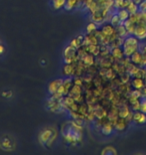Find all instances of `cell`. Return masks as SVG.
Returning a JSON list of instances; mask_svg holds the SVG:
<instances>
[{
    "label": "cell",
    "mask_w": 146,
    "mask_h": 155,
    "mask_svg": "<svg viewBox=\"0 0 146 155\" xmlns=\"http://www.w3.org/2000/svg\"><path fill=\"white\" fill-rule=\"evenodd\" d=\"M122 48H123V51H124L125 57H130L132 54H134L135 51H137L138 49H140L139 39L132 35H127L126 38H124Z\"/></svg>",
    "instance_id": "obj_1"
},
{
    "label": "cell",
    "mask_w": 146,
    "mask_h": 155,
    "mask_svg": "<svg viewBox=\"0 0 146 155\" xmlns=\"http://www.w3.org/2000/svg\"><path fill=\"white\" fill-rule=\"evenodd\" d=\"M58 136V132L53 127H48V128L43 129L39 134V141L42 145H45L47 147L52 146L54 141L56 140Z\"/></svg>",
    "instance_id": "obj_2"
},
{
    "label": "cell",
    "mask_w": 146,
    "mask_h": 155,
    "mask_svg": "<svg viewBox=\"0 0 146 155\" xmlns=\"http://www.w3.org/2000/svg\"><path fill=\"white\" fill-rule=\"evenodd\" d=\"M110 11V9L99 5V7L91 13V20L96 24H102L103 22H106L107 16L109 15Z\"/></svg>",
    "instance_id": "obj_3"
},
{
    "label": "cell",
    "mask_w": 146,
    "mask_h": 155,
    "mask_svg": "<svg viewBox=\"0 0 146 155\" xmlns=\"http://www.w3.org/2000/svg\"><path fill=\"white\" fill-rule=\"evenodd\" d=\"M63 58L65 64H72L78 61L77 57V48L71 45H67L63 51Z\"/></svg>",
    "instance_id": "obj_4"
},
{
    "label": "cell",
    "mask_w": 146,
    "mask_h": 155,
    "mask_svg": "<svg viewBox=\"0 0 146 155\" xmlns=\"http://www.w3.org/2000/svg\"><path fill=\"white\" fill-rule=\"evenodd\" d=\"M129 58H130V61H131V63L136 64V66L142 67V68H144L146 66L144 58H143V54H142V51H140V49H138L137 51H135L134 54H132Z\"/></svg>",
    "instance_id": "obj_5"
},
{
    "label": "cell",
    "mask_w": 146,
    "mask_h": 155,
    "mask_svg": "<svg viewBox=\"0 0 146 155\" xmlns=\"http://www.w3.org/2000/svg\"><path fill=\"white\" fill-rule=\"evenodd\" d=\"M133 35L136 36L139 40L145 39L146 38V23L140 22V21H139V22L136 24Z\"/></svg>",
    "instance_id": "obj_6"
},
{
    "label": "cell",
    "mask_w": 146,
    "mask_h": 155,
    "mask_svg": "<svg viewBox=\"0 0 146 155\" xmlns=\"http://www.w3.org/2000/svg\"><path fill=\"white\" fill-rule=\"evenodd\" d=\"M0 148L4 151H12V150H14V148H15V143L12 139L7 137V136H5V137H3L1 139V141H0Z\"/></svg>",
    "instance_id": "obj_7"
},
{
    "label": "cell",
    "mask_w": 146,
    "mask_h": 155,
    "mask_svg": "<svg viewBox=\"0 0 146 155\" xmlns=\"http://www.w3.org/2000/svg\"><path fill=\"white\" fill-rule=\"evenodd\" d=\"M129 121L125 119V118H121V117H118V119L116 120L115 124H114V129L116 131H119V132H123L125 131L127 129V127L129 125Z\"/></svg>",
    "instance_id": "obj_8"
},
{
    "label": "cell",
    "mask_w": 146,
    "mask_h": 155,
    "mask_svg": "<svg viewBox=\"0 0 146 155\" xmlns=\"http://www.w3.org/2000/svg\"><path fill=\"white\" fill-rule=\"evenodd\" d=\"M84 45H100L96 31L92 33H86L84 35Z\"/></svg>",
    "instance_id": "obj_9"
},
{
    "label": "cell",
    "mask_w": 146,
    "mask_h": 155,
    "mask_svg": "<svg viewBox=\"0 0 146 155\" xmlns=\"http://www.w3.org/2000/svg\"><path fill=\"white\" fill-rule=\"evenodd\" d=\"M132 121L136 124H139V125L145 124L146 123V114L141 112V111H135V112H133Z\"/></svg>",
    "instance_id": "obj_10"
},
{
    "label": "cell",
    "mask_w": 146,
    "mask_h": 155,
    "mask_svg": "<svg viewBox=\"0 0 146 155\" xmlns=\"http://www.w3.org/2000/svg\"><path fill=\"white\" fill-rule=\"evenodd\" d=\"M110 54H112V57L114 58H115V61H120V60H122L124 57H125L122 46H116V48H111Z\"/></svg>",
    "instance_id": "obj_11"
},
{
    "label": "cell",
    "mask_w": 146,
    "mask_h": 155,
    "mask_svg": "<svg viewBox=\"0 0 146 155\" xmlns=\"http://www.w3.org/2000/svg\"><path fill=\"white\" fill-rule=\"evenodd\" d=\"M81 61L87 68L91 67V66H97V63H96V57H94L93 54H85L84 57L81 58Z\"/></svg>",
    "instance_id": "obj_12"
},
{
    "label": "cell",
    "mask_w": 146,
    "mask_h": 155,
    "mask_svg": "<svg viewBox=\"0 0 146 155\" xmlns=\"http://www.w3.org/2000/svg\"><path fill=\"white\" fill-rule=\"evenodd\" d=\"M63 75L65 77H74V73H75V63L72 64H65L63 66Z\"/></svg>",
    "instance_id": "obj_13"
},
{
    "label": "cell",
    "mask_w": 146,
    "mask_h": 155,
    "mask_svg": "<svg viewBox=\"0 0 146 155\" xmlns=\"http://www.w3.org/2000/svg\"><path fill=\"white\" fill-rule=\"evenodd\" d=\"M86 49V51L90 54H93L94 57H98L100 52V45H83Z\"/></svg>",
    "instance_id": "obj_14"
},
{
    "label": "cell",
    "mask_w": 146,
    "mask_h": 155,
    "mask_svg": "<svg viewBox=\"0 0 146 155\" xmlns=\"http://www.w3.org/2000/svg\"><path fill=\"white\" fill-rule=\"evenodd\" d=\"M62 81H63L62 79H57V80H54V81H52V82L49 83V85H48V92L50 93V95L54 94V93L57 92L58 88L60 87V85L62 84Z\"/></svg>",
    "instance_id": "obj_15"
},
{
    "label": "cell",
    "mask_w": 146,
    "mask_h": 155,
    "mask_svg": "<svg viewBox=\"0 0 146 155\" xmlns=\"http://www.w3.org/2000/svg\"><path fill=\"white\" fill-rule=\"evenodd\" d=\"M130 84H131V87L133 89L137 90H140L145 86L144 80L142 78H132L131 81H130Z\"/></svg>",
    "instance_id": "obj_16"
},
{
    "label": "cell",
    "mask_w": 146,
    "mask_h": 155,
    "mask_svg": "<svg viewBox=\"0 0 146 155\" xmlns=\"http://www.w3.org/2000/svg\"><path fill=\"white\" fill-rule=\"evenodd\" d=\"M100 30L104 33V35L110 36L111 35H113V33L116 31V27H114L110 22H107V23H105L104 25L101 27Z\"/></svg>",
    "instance_id": "obj_17"
},
{
    "label": "cell",
    "mask_w": 146,
    "mask_h": 155,
    "mask_svg": "<svg viewBox=\"0 0 146 155\" xmlns=\"http://www.w3.org/2000/svg\"><path fill=\"white\" fill-rule=\"evenodd\" d=\"M79 4H81L80 0H66V3H65L64 9L67 11L73 10V9L77 8L79 6Z\"/></svg>",
    "instance_id": "obj_18"
},
{
    "label": "cell",
    "mask_w": 146,
    "mask_h": 155,
    "mask_svg": "<svg viewBox=\"0 0 146 155\" xmlns=\"http://www.w3.org/2000/svg\"><path fill=\"white\" fill-rule=\"evenodd\" d=\"M101 132H102V134L103 135H106V136H108V135H110L111 133H112L114 130V125L111 122H107V123H105L104 125H102L101 127Z\"/></svg>",
    "instance_id": "obj_19"
},
{
    "label": "cell",
    "mask_w": 146,
    "mask_h": 155,
    "mask_svg": "<svg viewBox=\"0 0 146 155\" xmlns=\"http://www.w3.org/2000/svg\"><path fill=\"white\" fill-rule=\"evenodd\" d=\"M70 45L76 48H81V46L84 45V35H78V36H76V38H74L70 41Z\"/></svg>",
    "instance_id": "obj_20"
},
{
    "label": "cell",
    "mask_w": 146,
    "mask_h": 155,
    "mask_svg": "<svg viewBox=\"0 0 146 155\" xmlns=\"http://www.w3.org/2000/svg\"><path fill=\"white\" fill-rule=\"evenodd\" d=\"M116 13L118 14V16H119V18L121 19V21L122 22H124L125 20H127L130 16V13L129 11L127 10L126 8H121V9H117V12Z\"/></svg>",
    "instance_id": "obj_21"
},
{
    "label": "cell",
    "mask_w": 146,
    "mask_h": 155,
    "mask_svg": "<svg viewBox=\"0 0 146 155\" xmlns=\"http://www.w3.org/2000/svg\"><path fill=\"white\" fill-rule=\"evenodd\" d=\"M123 24H124V26L126 27V29H127V31H128L129 35H133V33H134V30H135V27H136V23H133L132 21H130L129 19H127V20L124 21Z\"/></svg>",
    "instance_id": "obj_22"
},
{
    "label": "cell",
    "mask_w": 146,
    "mask_h": 155,
    "mask_svg": "<svg viewBox=\"0 0 146 155\" xmlns=\"http://www.w3.org/2000/svg\"><path fill=\"white\" fill-rule=\"evenodd\" d=\"M116 31L118 33V35L121 36V38H125L127 35H129V33H128V31H127L126 27L124 26L123 23H121L120 25H118L116 27Z\"/></svg>",
    "instance_id": "obj_23"
},
{
    "label": "cell",
    "mask_w": 146,
    "mask_h": 155,
    "mask_svg": "<svg viewBox=\"0 0 146 155\" xmlns=\"http://www.w3.org/2000/svg\"><path fill=\"white\" fill-rule=\"evenodd\" d=\"M126 9L129 11V13H130V14L136 13V12H138V11H139V5H138V4H136V3H135L134 1H133V0H131L129 4L127 5Z\"/></svg>",
    "instance_id": "obj_24"
},
{
    "label": "cell",
    "mask_w": 146,
    "mask_h": 155,
    "mask_svg": "<svg viewBox=\"0 0 146 155\" xmlns=\"http://www.w3.org/2000/svg\"><path fill=\"white\" fill-rule=\"evenodd\" d=\"M98 4L103 7H106L108 9L114 8V0H97Z\"/></svg>",
    "instance_id": "obj_25"
},
{
    "label": "cell",
    "mask_w": 146,
    "mask_h": 155,
    "mask_svg": "<svg viewBox=\"0 0 146 155\" xmlns=\"http://www.w3.org/2000/svg\"><path fill=\"white\" fill-rule=\"evenodd\" d=\"M101 154L102 155H116L117 151L113 146H106L104 149H102Z\"/></svg>",
    "instance_id": "obj_26"
},
{
    "label": "cell",
    "mask_w": 146,
    "mask_h": 155,
    "mask_svg": "<svg viewBox=\"0 0 146 155\" xmlns=\"http://www.w3.org/2000/svg\"><path fill=\"white\" fill-rule=\"evenodd\" d=\"M66 0H52V5H53L54 9L59 10L61 8H64Z\"/></svg>",
    "instance_id": "obj_27"
},
{
    "label": "cell",
    "mask_w": 146,
    "mask_h": 155,
    "mask_svg": "<svg viewBox=\"0 0 146 155\" xmlns=\"http://www.w3.org/2000/svg\"><path fill=\"white\" fill-rule=\"evenodd\" d=\"M109 22L112 24V25L114 26V27H117L118 25H120L121 23H123L122 21H121V19L119 18V16H118V14L117 13H114L113 15H112V17H111V19H110V21Z\"/></svg>",
    "instance_id": "obj_28"
},
{
    "label": "cell",
    "mask_w": 146,
    "mask_h": 155,
    "mask_svg": "<svg viewBox=\"0 0 146 155\" xmlns=\"http://www.w3.org/2000/svg\"><path fill=\"white\" fill-rule=\"evenodd\" d=\"M119 78H120L121 83H123V84H125V83H130V81H131V79H132V77L130 76L127 72H126V73H124V74H122V75H120Z\"/></svg>",
    "instance_id": "obj_29"
},
{
    "label": "cell",
    "mask_w": 146,
    "mask_h": 155,
    "mask_svg": "<svg viewBox=\"0 0 146 155\" xmlns=\"http://www.w3.org/2000/svg\"><path fill=\"white\" fill-rule=\"evenodd\" d=\"M97 24H96L95 22H90L88 25H87V28H86V31H87V33H92V32H95L96 30H97Z\"/></svg>",
    "instance_id": "obj_30"
},
{
    "label": "cell",
    "mask_w": 146,
    "mask_h": 155,
    "mask_svg": "<svg viewBox=\"0 0 146 155\" xmlns=\"http://www.w3.org/2000/svg\"><path fill=\"white\" fill-rule=\"evenodd\" d=\"M114 8L115 9L125 8V0H114Z\"/></svg>",
    "instance_id": "obj_31"
},
{
    "label": "cell",
    "mask_w": 146,
    "mask_h": 155,
    "mask_svg": "<svg viewBox=\"0 0 146 155\" xmlns=\"http://www.w3.org/2000/svg\"><path fill=\"white\" fill-rule=\"evenodd\" d=\"M139 21L146 23V10L139 11ZM138 21V22H139Z\"/></svg>",
    "instance_id": "obj_32"
},
{
    "label": "cell",
    "mask_w": 146,
    "mask_h": 155,
    "mask_svg": "<svg viewBox=\"0 0 146 155\" xmlns=\"http://www.w3.org/2000/svg\"><path fill=\"white\" fill-rule=\"evenodd\" d=\"M139 111L146 114V99H141L140 100V110Z\"/></svg>",
    "instance_id": "obj_33"
},
{
    "label": "cell",
    "mask_w": 146,
    "mask_h": 155,
    "mask_svg": "<svg viewBox=\"0 0 146 155\" xmlns=\"http://www.w3.org/2000/svg\"><path fill=\"white\" fill-rule=\"evenodd\" d=\"M146 10V0H142V2L139 4V11Z\"/></svg>",
    "instance_id": "obj_34"
},
{
    "label": "cell",
    "mask_w": 146,
    "mask_h": 155,
    "mask_svg": "<svg viewBox=\"0 0 146 155\" xmlns=\"http://www.w3.org/2000/svg\"><path fill=\"white\" fill-rule=\"evenodd\" d=\"M140 94H141V99H146V86L140 89Z\"/></svg>",
    "instance_id": "obj_35"
},
{
    "label": "cell",
    "mask_w": 146,
    "mask_h": 155,
    "mask_svg": "<svg viewBox=\"0 0 146 155\" xmlns=\"http://www.w3.org/2000/svg\"><path fill=\"white\" fill-rule=\"evenodd\" d=\"M2 97H4V98H11L12 97V92L11 91L3 92L2 93Z\"/></svg>",
    "instance_id": "obj_36"
},
{
    "label": "cell",
    "mask_w": 146,
    "mask_h": 155,
    "mask_svg": "<svg viewBox=\"0 0 146 155\" xmlns=\"http://www.w3.org/2000/svg\"><path fill=\"white\" fill-rule=\"evenodd\" d=\"M140 51H142V54H143V58H144V61L146 64V45L142 46V48H140Z\"/></svg>",
    "instance_id": "obj_37"
},
{
    "label": "cell",
    "mask_w": 146,
    "mask_h": 155,
    "mask_svg": "<svg viewBox=\"0 0 146 155\" xmlns=\"http://www.w3.org/2000/svg\"><path fill=\"white\" fill-rule=\"evenodd\" d=\"M4 51H5V48H4V45H3L2 43H0V55H1L2 54H4Z\"/></svg>",
    "instance_id": "obj_38"
},
{
    "label": "cell",
    "mask_w": 146,
    "mask_h": 155,
    "mask_svg": "<svg viewBox=\"0 0 146 155\" xmlns=\"http://www.w3.org/2000/svg\"><path fill=\"white\" fill-rule=\"evenodd\" d=\"M143 80H144V83H145V86H146V66L144 67V76H143Z\"/></svg>",
    "instance_id": "obj_39"
},
{
    "label": "cell",
    "mask_w": 146,
    "mask_h": 155,
    "mask_svg": "<svg viewBox=\"0 0 146 155\" xmlns=\"http://www.w3.org/2000/svg\"><path fill=\"white\" fill-rule=\"evenodd\" d=\"M133 1H134V2L136 3V4H138V5H139V4H140V3L142 2V0H133Z\"/></svg>",
    "instance_id": "obj_40"
}]
</instances>
